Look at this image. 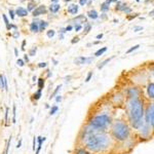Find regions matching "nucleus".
Instances as JSON below:
<instances>
[{
	"label": "nucleus",
	"instance_id": "nucleus-1",
	"mask_svg": "<svg viewBox=\"0 0 154 154\" xmlns=\"http://www.w3.org/2000/svg\"><path fill=\"white\" fill-rule=\"evenodd\" d=\"M82 143L84 148L90 152L101 153L109 150V148L112 146V137L106 131H96L88 124L85 129H82Z\"/></svg>",
	"mask_w": 154,
	"mask_h": 154
},
{
	"label": "nucleus",
	"instance_id": "nucleus-2",
	"mask_svg": "<svg viewBox=\"0 0 154 154\" xmlns=\"http://www.w3.org/2000/svg\"><path fill=\"white\" fill-rule=\"evenodd\" d=\"M144 109H145L144 101L140 97L126 101L127 118L134 129H139L144 124Z\"/></svg>",
	"mask_w": 154,
	"mask_h": 154
},
{
	"label": "nucleus",
	"instance_id": "nucleus-3",
	"mask_svg": "<svg viewBox=\"0 0 154 154\" xmlns=\"http://www.w3.org/2000/svg\"><path fill=\"white\" fill-rule=\"evenodd\" d=\"M111 137L118 142H124L131 137V127L123 120H115L111 123Z\"/></svg>",
	"mask_w": 154,
	"mask_h": 154
},
{
	"label": "nucleus",
	"instance_id": "nucleus-4",
	"mask_svg": "<svg viewBox=\"0 0 154 154\" xmlns=\"http://www.w3.org/2000/svg\"><path fill=\"white\" fill-rule=\"evenodd\" d=\"M112 123V119L111 116L108 114H98V115H94L88 119V124L90 126H92L94 129L96 131H105L107 129V127L109 125H111Z\"/></svg>",
	"mask_w": 154,
	"mask_h": 154
},
{
	"label": "nucleus",
	"instance_id": "nucleus-5",
	"mask_svg": "<svg viewBox=\"0 0 154 154\" xmlns=\"http://www.w3.org/2000/svg\"><path fill=\"white\" fill-rule=\"evenodd\" d=\"M143 120L145 124L149 125L150 127L153 129V126H154V106L152 102L148 103L146 108L144 109Z\"/></svg>",
	"mask_w": 154,
	"mask_h": 154
},
{
	"label": "nucleus",
	"instance_id": "nucleus-6",
	"mask_svg": "<svg viewBox=\"0 0 154 154\" xmlns=\"http://www.w3.org/2000/svg\"><path fill=\"white\" fill-rule=\"evenodd\" d=\"M139 95H140V92L137 88H129L126 90L127 100H129V99H134V98H138Z\"/></svg>",
	"mask_w": 154,
	"mask_h": 154
},
{
	"label": "nucleus",
	"instance_id": "nucleus-7",
	"mask_svg": "<svg viewBox=\"0 0 154 154\" xmlns=\"http://www.w3.org/2000/svg\"><path fill=\"white\" fill-rule=\"evenodd\" d=\"M93 61V58H85V57H78L74 60V63L76 65H83V64H90Z\"/></svg>",
	"mask_w": 154,
	"mask_h": 154
},
{
	"label": "nucleus",
	"instance_id": "nucleus-8",
	"mask_svg": "<svg viewBox=\"0 0 154 154\" xmlns=\"http://www.w3.org/2000/svg\"><path fill=\"white\" fill-rule=\"evenodd\" d=\"M147 95L149 100H153L154 99V83L153 82H150L147 85Z\"/></svg>",
	"mask_w": 154,
	"mask_h": 154
},
{
	"label": "nucleus",
	"instance_id": "nucleus-9",
	"mask_svg": "<svg viewBox=\"0 0 154 154\" xmlns=\"http://www.w3.org/2000/svg\"><path fill=\"white\" fill-rule=\"evenodd\" d=\"M36 140H37V149H36L35 154H39V153H40V150H41V147H42V143H43V142L45 141L46 138L39 136V137L36 138Z\"/></svg>",
	"mask_w": 154,
	"mask_h": 154
},
{
	"label": "nucleus",
	"instance_id": "nucleus-10",
	"mask_svg": "<svg viewBox=\"0 0 154 154\" xmlns=\"http://www.w3.org/2000/svg\"><path fill=\"white\" fill-rule=\"evenodd\" d=\"M45 11H46L45 6H44V5H40V6H38L37 8L33 11V16L34 17H38V16L45 13Z\"/></svg>",
	"mask_w": 154,
	"mask_h": 154
},
{
	"label": "nucleus",
	"instance_id": "nucleus-11",
	"mask_svg": "<svg viewBox=\"0 0 154 154\" xmlns=\"http://www.w3.org/2000/svg\"><path fill=\"white\" fill-rule=\"evenodd\" d=\"M16 13H17L19 17H26L28 15V11L23 7H19V8L16 11Z\"/></svg>",
	"mask_w": 154,
	"mask_h": 154
},
{
	"label": "nucleus",
	"instance_id": "nucleus-12",
	"mask_svg": "<svg viewBox=\"0 0 154 154\" xmlns=\"http://www.w3.org/2000/svg\"><path fill=\"white\" fill-rule=\"evenodd\" d=\"M77 11H78V6H77L76 4H71L70 6L68 7V13H72V15L77 13Z\"/></svg>",
	"mask_w": 154,
	"mask_h": 154
},
{
	"label": "nucleus",
	"instance_id": "nucleus-13",
	"mask_svg": "<svg viewBox=\"0 0 154 154\" xmlns=\"http://www.w3.org/2000/svg\"><path fill=\"white\" fill-rule=\"evenodd\" d=\"M75 154H92L88 150H86L85 148H78L75 151Z\"/></svg>",
	"mask_w": 154,
	"mask_h": 154
},
{
	"label": "nucleus",
	"instance_id": "nucleus-14",
	"mask_svg": "<svg viewBox=\"0 0 154 154\" xmlns=\"http://www.w3.org/2000/svg\"><path fill=\"white\" fill-rule=\"evenodd\" d=\"M41 96H42V90H38L37 92H36L35 94L32 96V99H33V100H35V101H38L40 98H41Z\"/></svg>",
	"mask_w": 154,
	"mask_h": 154
},
{
	"label": "nucleus",
	"instance_id": "nucleus-15",
	"mask_svg": "<svg viewBox=\"0 0 154 154\" xmlns=\"http://www.w3.org/2000/svg\"><path fill=\"white\" fill-rule=\"evenodd\" d=\"M44 83H45V81H44L43 78H39V79L37 80V85H38V90H42L44 88Z\"/></svg>",
	"mask_w": 154,
	"mask_h": 154
},
{
	"label": "nucleus",
	"instance_id": "nucleus-16",
	"mask_svg": "<svg viewBox=\"0 0 154 154\" xmlns=\"http://www.w3.org/2000/svg\"><path fill=\"white\" fill-rule=\"evenodd\" d=\"M88 18H90V19H97L98 18V13H97L96 11H90L88 13Z\"/></svg>",
	"mask_w": 154,
	"mask_h": 154
},
{
	"label": "nucleus",
	"instance_id": "nucleus-17",
	"mask_svg": "<svg viewBox=\"0 0 154 154\" xmlns=\"http://www.w3.org/2000/svg\"><path fill=\"white\" fill-rule=\"evenodd\" d=\"M113 58H114V57H111V58H109V59H106V60H105V61H103V62L101 63V64H100V65H99V66H98V68H99V69H102L103 67H104V66H106V65L108 64V63L110 62V61L112 60Z\"/></svg>",
	"mask_w": 154,
	"mask_h": 154
},
{
	"label": "nucleus",
	"instance_id": "nucleus-18",
	"mask_svg": "<svg viewBox=\"0 0 154 154\" xmlns=\"http://www.w3.org/2000/svg\"><path fill=\"white\" fill-rule=\"evenodd\" d=\"M17 122V106L13 105V123Z\"/></svg>",
	"mask_w": 154,
	"mask_h": 154
},
{
	"label": "nucleus",
	"instance_id": "nucleus-19",
	"mask_svg": "<svg viewBox=\"0 0 154 154\" xmlns=\"http://www.w3.org/2000/svg\"><path fill=\"white\" fill-rule=\"evenodd\" d=\"M59 9H60V5L57 4V3H54V4H52V5H50V7H49V11H52V13H57Z\"/></svg>",
	"mask_w": 154,
	"mask_h": 154
},
{
	"label": "nucleus",
	"instance_id": "nucleus-20",
	"mask_svg": "<svg viewBox=\"0 0 154 154\" xmlns=\"http://www.w3.org/2000/svg\"><path fill=\"white\" fill-rule=\"evenodd\" d=\"M105 52H107V47H102V48H100V49H98L96 52H95V56L100 57V56H102Z\"/></svg>",
	"mask_w": 154,
	"mask_h": 154
},
{
	"label": "nucleus",
	"instance_id": "nucleus-21",
	"mask_svg": "<svg viewBox=\"0 0 154 154\" xmlns=\"http://www.w3.org/2000/svg\"><path fill=\"white\" fill-rule=\"evenodd\" d=\"M61 88H62V86L61 85H58L56 88V90H54V93H52V95H50V97H49V99H52V98H56L57 96H58V93L60 92V90H61Z\"/></svg>",
	"mask_w": 154,
	"mask_h": 154
},
{
	"label": "nucleus",
	"instance_id": "nucleus-22",
	"mask_svg": "<svg viewBox=\"0 0 154 154\" xmlns=\"http://www.w3.org/2000/svg\"><path fill=\"white\" fill-rule=\"evenodd\" d=\"M30 30H31L32 32H38L39 31V27H38V25L36 23H32L31 25H30Z\"/></svg>",
	"mask_w": 154,
	"mask_h": 154
},
{
	"label": "nucleus",
	"instance_id": "nucleus-23",
	"mask_svg": "<svg viewBox=\"0 0 154 154\" xmlns=\"http://www.w3.org/2000/svg\"><path fill=\"white\" fill-rule=\"evenodd\" d=\"M47 26H48V23H47V22L41 21V22H40V25L38 26V27H39V30H40V31H43V30L45 29V28L47 27Z\"/></svg>",
	"mask_w": 154,
	"mask_h": 154
},
{
	"label": "nucleus",
	"instance_id": "nucleus-24",
	"mask_svg": "<svg viewBox=\"0 0 154 154\" xmlns=\"http://www.w3.org/2000/svg\"><path fill=\"white\" fill-rule=\"evenodd\" d=\"M11 136L8 138V140H7V142H6V148H5V154H8V152H9V147H11Z\"/></svg>",
	"mask_w": 154,
	"mask_h": 154
},
{
	"label": "nucleus",
	"instance_id": "nucleus-25",
	"mask_svg": "<svg viewBox=\"0 0 154 154\" xmlns=\"http://www.w3.org/2000/svg\"><path fill=\"white\" fill-rule=\"evenodd\" d=\"M59 110V107L58 106H52L50 108V111H49V115H54Z\"/></svg>",
	"mask_w": 154,
	"mask_h": 154
},
{
	"label": "nucleus",
	"instance_id": "nucleus-26",
	"mask_svg": "<svg viewBox=\"0 0 154 154\" xmlns=\"http://www.w3.org/2000/svg\"><path fill=\"white\" fill-rule=\"evenodd\" d=\"M101 11H109V4H107L106 2H104L102 5H101Z\"/></svg>",
	"mask_w": 154,
	"mask_h": 154
},
{
	"label": "nucleus",
	"instance_id": "nucleus-27",
	"mask_svg": "<svg viewBox=\"0 0 154 154\" xmlns=\"http://www.w3.org/2000/svg\"><path fill=\"white\" fill-rule=\"evenodd\" d=\"M140 47V45L139 44H137V45H134L133 47H131L129 49H127V52H126V54H131V52H133L134 50H136V49H138V48Z\"/></svg>",
	"mask_w": 154,
	"mask_h": 154
},
{
	"label": "nucleus",
	"instance_id": "nucleus-28",
	"mask_svg": "<svg viewBox=\"0 0 154 154\" xmlns=\"http://www.w3.org/2000/svg\"><path fill=\"white\" fill-rule=\"evenodd\" d=\"M90 29H92V26H90V24H86V26H85V27H84V31H83V33H84V34L88 33Z\"/></svg>",
	"mask_w": 154,
	"mask_h": 154
},
{
	"label": "nucleus",
	"instance_id": "nucleus-29",
	"mask_svg": "<svg viewBox=\"0 0 154 154\" xmlns=\"http://www.w3.org/2000/svg\"><path fill=\"white\" fill-rule=\"evenodd\" d=\"M54 34H56L54 30H49V31H47V37L48 38H52L54 36Z\"/></svg>",
	"mask_w": 154,
	"mask_h": 154
},
{
	"label": "nucleus",
	"instance_id": "nucleus-30",
	"mask_svg": "<svg viewBox=\"0 0 154 154\" xmlns=\"http://www.w3.org/2000/svg\"><path fill=\"white\" fill-rule=\"evenodd\" d=\"M36 50H37V47H33V48H31V49H30V52H29V54H28V56H35Z\"/></svg>",
	"mask_w": 154,
	"mask_h": 154
},
{
	"label": "nucleus",
	"instance_id": "nucleus-31",
	"mask_svg": "<svg viewBox=\"0 0 154 154\" xmlns=\"http://www.w3.org/2000/svg\"><path fill=\"white\" fill-rule=\"evenodd\" d=\"M36 147H37V140H36V138L34 137L33 138V146H32V149H33V151H35Z\"/></svg>",
	"mask_w": 154,
	"mask_h": 154
},
{
	"label": "nucleus",
	"instance_id": "nucleus-32",
	"mask_svg": "<svg viewBox=\"0 0 154 154\" xmlns=\"http://www.w3.org/2000/svg\"><path fill=\"white\" fill-rule=\"evenodd\" d=\"M8 113H9V108L6 107L5 108V121H8Z\"/></svg>",
	"mask_w": 154,
	"mask_h": 154
},
{
	"label": "nucleus",
	"instance_id": "nucleus-33",
	"mask_svg": "<svg viewBox=\"0 0 154 154\" xmlns=\"http://www.w3.org/2000/svg\"><path fill=\"white\" fill-rule=\"evenodd\" d=\"M34 6H35V4H34L33 2H30L29 4H28V11H33Z\"/></svg>",
	"mask_w": 154,
	"mask_h": 154
},
{
	"label": "nucleus",
	"instance_id": "nucleus-34",
	"mask_svg": "<svg viewBox=\"0 0 154 154\" xmlns=\"http://www.w3.org/2000/svg\"><path fill=\"white\" fill-rule=\"evenodd\" d=\"M17 64L19 65L20 67H23L24 65H25V63H24V61H23V60H21V59H19V60L17 61Z\"/></svg>",
	"mask_w": 154,
	"mask_h": 154
},
{
	"label": "nucleus",
	"instance_id": "nucleus-35",
	"mask_svg": "<svg viewBox=\"0 0 154 154\" xmlns=\"http://www.w3.org/2000/svg\"><path fill=\"white\" fill-rule=\"evenodd\" d=\"M93 77V72H90L88 74V76H86V79H85V82H88L90 80V78Z\"/></svg>",
	"mask_w": 154,
	"mask_h": 154
},
{
	"label": "nucleus",
	"instance_id": "nucleus-36",
	"mask_svg": "<svg viewBox=\"0 0 154 154\" xmlns=\"http://www.w3.org/2000/svg\"><path fill=\"white\" fill-rule=\"evenodd\" d=\"M78 41H79V37H74L72 41H71V43L74 44V43H76V42H78Z\"/></svg>",
	"mask_w": 154,
	"mask_h": 154
},
{
	"label": "nucleus",
	"instance_id": "nucleus-37",
	"mask_svg": "<svg viewBox=\"0 0 154 154\" xmlns=\"http://www.w3.org/2000/svg\"><path fill=\"white\" fill-rule=\"evenodd\" d=\"M142 30H143V27H135L134 28V31L135 32H139V31H142Z\"/></svg>",
	"mask_w": 154,
	"mask_h": 154
},
{
	"label": "nucleus",
	"instance_id": "nucleus-38",
	"mask_svg": "<svg viewBox=\"0 0 154 154\" xmlns=\"http://www.w3.org/2000/svg\"><path fill=\"white\" fill-rule=\"evenodd\" d=\"M22 143H23V140H20L19 142H18V144H17V146H16V147L18 148V149H19V148H21L22 147Z\"/></svg>",
	"mask_w": 154,
	"mask_h": 154
},
{
	"label": "nucleus",
	"instance_id": "nucleus-39",
	"mask_svg": "<svg viewBox=\"0 0 154 154\" xmlns=\"http://www.w3.org/2000/svg\"><path fill=\"white\" fill-rule=\"evenodd\" d=\"M61 101H62V96L58 95V96L56 97V102H57V103H59V102H61Z\"/></svg>",
	"mask_w": 154,
	"mask_h": 154
},
{
	"label": "nucleus",
	"instance_id": "nucleus-40",
	"mask_svg": "<svg viewBox=\"0 0 154 154\" xmlns=\"http://www.w3.org/2000/svg\"><path fill=\"white\" fill-rule=\"evenodd\" d=\"M38 67H39V68H45L46 63H39V64H38Z\"/></svg>",
	"mask_w": 154,
	"mask_h": 154
},
{
	"label": "nucleus",
	"instance_id": "nucleus-41",
	"mask_svg": "<svg viewBox=\"0 0 154 154\" xmlns=\"http://www.w3.org/2000/svg\"><path fill=\"white\" fill-rule=\"evenodd\" d=\"M81 25H76L75 26V31H79V30H81Z\"/></svg>",
	"mask_w": 154,
	"mask_h": 154
},
{
	"label": "nucleus",
	"instance_id": "nucleus-42",
	"mask_svg": "<svg viewBox=\"0 0 154 154\" xmlns=\"http://www.w3.org/2000/svg\"><path fill=\"white\" fill-rule=\"evenodd\" d=\"M86 2H88V0H79L80 5H84V4H86Z\"/></svg>",
	"mask_w": 154,
	"mask_h": 154
},
{
	"label": "nucleus",
	"instance_id": "nucleus-43",
	"mask_svg": "<svg viewBox=\"0 0 154 154\" xmlns=\"http://www.w3.org/2000/svg\"><path fill=\"white\" fill-rule=\"evenodd\" d=\"M9 15H11V20H13V19H15V13H13V11H9Z\"/></svg>",
	"mask_w": 154,
	"mask_h": 154
},
{
	"label": "nucleus",
	"instance_id": "nucleus-44",
	"mask_svg": "<svg viewBox=\"0 0 154 154\" xmlns=\"http://www.w3.org/2000/svg\"><path fill=\"white\" fill-rule=\"evenodd\" d=\"M24 61H26V62H29V56H28V54H25V56H24Z\"/></svg>",
	"mask_w": 154,
	"mask_h": 154
},
{
	"label": "nucleus",
	"instance_id": "nucleus-45",
	"mask_svg": "<svg viewBox=\"0 0 154 154\" xmlns=\"http://www.w3.org/2000/svg\"><path fill=\"white\" fill-rule=\"evenodd\" d=\"M123 11H125L126 13H131V8H127V7H125V8L123 9Z\"/></svg>",
	"mask_w": 154,
	"mask_h": 154
},
{
	"label": "nucleus",
	"instance_id": "nucleus-46",
	"mask_svg": "<svg viewBox=\"0 0 154 154\" xmlns=\"http://www.w3.org/2000/svg\"><path fill=\"white\" fill-rule=\"evenodd\" d=\"M25 44H26V41H25V40H24V41L23 42H22V49H25Z\"/></svg>",
	"mask_w": 154,
	"mask_h": 154
},
{
	"label": "nucleus",
	"instance_id": "nucleus-47",
	"mask_svg": "<svg viewBox=\"0 0 154 154\" xmlns=\"http://www.w3.org/2000/svg\"><path fill=\"white\" fill-rule=\"evenodd\" d=\"M65 30H66V31H71V30H72V27H71V26H68Z\"/></svg>",
	"mask_w": 154,
	"mask_h": 154
},
{
	"label": "nucleus",
	"instance_id": "nucleus-48",
	"mask_svg": "<svg viewBox=\"0 0 154 154\" xmlns=\"http://www.w3.org/2000/svg\"><path fill=\"white\" fill-rule=\"evenodd\" d=\"M102 37H103V34H102V33L99 34V35H97V38H98V39H101Z\"/></svg>",
	"mask_w": 154,
	"mask_h": 154
},
{
	"label": "nucleus",
	"instance_id": "nucleus-49",
	"mask_svg": "<svg viewBox=\"0 0 154 154\" xmlns=\"http://www.w3.org/2000/svg\"><path fill=\"white\" fill-rule=\"evenodd\" d=\"M19 35H20V34H19V33H18V32H16V33H15V34H13V36H15V37H16V38H17V37H19Z\"/></svg>",
	"mask_w": 154,
	"mask_h": 154
},
{
	"label": "nucleus",
	"instance_id": "nucleus-50",
	"mask_svg": "<svg viewBox=\"0 0 154 154\" xmlns=\"http://www.w3.org/2000/svg\"><path fill=\"white\" fill-rule=\"evenodd\" d=\"M15 54H16V56L18 57V49H17V48H16V49H15Z\"/></svg>",
	"mask_w": 154,
	"mask_h": 154
},
{
	"label": "nucleus",
	"instance_id": "nucleus-51",
	"mask_svg": "<svg viewBox=\"0 0 154 154\" xmlns=\"http://www.w3.org/2000/svg\"><path fill=\"white\" fill-rule=\"evenodd\" d=\"M52 1H54V2H56V1H58V0H52Z\"/></svg>",
	"mask_w": 154,
	"mask_h": 154
},
{
	"label": "nucleus",
	"instance_id": "nucleus-52",
	"mask_svg": "<svg viewBox=\"0 0 154 154\" xmlns=\"http://www.w3.org/2000/svg\"><path fill=\"white\" fill-rule=\"evenodd\" d=\"M66 1H70V0H66Z\"/></svg>",
	"mask_w": 154,
	"mask_h": 154
},
{
	"label": "nucleus",
	"instance_id": "nucleus-53",
	"mask_svg": "<svg viewBox=\"0 0 154 154\" xmlns=\"http://www.w3.org/2000/svg\"><path fill=\"white\" fill-rule=\"evenodd\" d=\"M137 1H138V2H139V1H140V0H137Z\"/></svg>",
	"mask_w": 154,
	"mask_h": 154
}]
</instances>
